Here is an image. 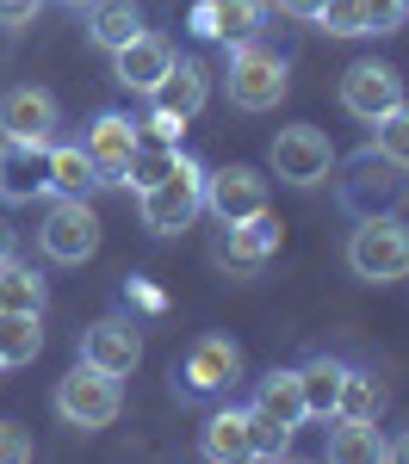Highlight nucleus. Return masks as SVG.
I'll use <instances>...</instances> for the list:
<instances>
[{"label":"nucleus","instance_id":"4be33fe9","mask_svg":"<svg viewBox=\"0 0 409 464\" xmlns=\"http://www.w3.org/2000/svg\"><path fill=\"white\" fill-rule=\"evenodd\" d=\"M329 459L335 464H378L385 459V433L378 421H354V415H329Z\"/></svg>","mask_w":409,"mask_h":464},{"label":"nucleus","instance_id":"423d86ee","mask_svg":"<svg viewBox=\"0 0 409 464\" xmlns=\"http://www.w3.org/2000/svg\"><path fill=\"white\" fill-rule=\"evenodd\" d=\"M409 198V168H397L391 155L378 149H360L347 161V179H341V205L354 217H391Z\"/></svg>","mask_w":409,"mask_h":464},{"label":"nucleus","instance_id":"2f4dec72","mask_svg":"<svg viewBox=\"0 0 409 464\" xmlns=\"http://www.w3.org/2000/svg\"><path fill=\"white\" fill-rule=\"evenodd\" d=\"M0 464H32V433L19 421H0Z\"/></svg>","mask_w":409,"mask_h":464},{"label":"nucleus","instance_id":"aec40b11","mask_svg":"<svg viewBox=\"0 0 409 464\" xmlns=\"http://www.w3.org/2000/svg\"><path fill=\"white\" fill-rule=\"evenodd\" d=\"M44 168H50V192H56V198H87V192L100 186V168L87 161L81 143H50L44 149Z\"/></svg>","mask_w":409,"mask_h":464},{"label":"nucleus","instance_id":"cd10ccee","mask_svg":"<svg viewBox=\"0 0 409 464\" xmlns=\"http://www.w3.org/2000/svg\"><path fill=\"white\" fill-rule=\"evenodd\" d=\"M174 161H180V143H155V149H143V143H137L131 168H124V186H131V192H149V186H155V179L168 174Z\"/></svg>","mask_w":409,"mask_h":464},{"label":"nucleus","instance_id":"393cba45","mask_svg":"<svg viewBox=\"0 0 409 464\" xmlns=\"http://www.w3.org/2000/svg\"><path fill=\"white\" fill-rule=\"evenodd\" d=\"M44 297H50V285H44V273H32L25 260H0V310H37L44 316Z\"/></svg>","mask_w":409,"mask_h":464},{"label":"nucleus","instance_id":"c9c22d12","mask_svg":"<svg viewBox=\"0 0 409 464\" xmlns=\"http://www.w3.org/2000/svg\"><path fill=\"white\" fill-rule=\"evenodd\" d=\"M273 6H279V13H292V19H310V25H316V13H323L329 0H273Z\"/></svg>","mask_w":409,"mask_h":464},{"label":"nucleus","instance_id":"c85d7f7f","mask_svg":"<svg viewBox=\"0 0 409 464\" xmlns=\"http://www.w3.org/2000/svg\"><path fill=\"white\" fill-rule=\"evenodd\" d=\"M372 149H378V155H391L397 168H409V106L385 111V118L372 124Z\"/></svg>","mask_w":409,"mask_h":464},{"label":"nucleus","instance_id":"1a4fd4ad","mask_svg":"<svg viewBox=\"0 0 409 464\" xmlns=\"http://www.w3.org/2000/svg\"><path fill=\"white\" fill-rule=\"evenodd\" d=\"M205 211L218 223H242V217L267 211V179L248 161H229V168H205Z\"/></svg>","mask_w":409,"mask_h":464},{"label":"nucleus","instance_id":"a211bd4d","mask_svg":"<svg viewBox=\"0 0 409 464\" xmlns=\"http://www.w3.org/2000/svg\"><path fill=\"white\" fill-rule=\"evenodd\" d=\"M205 100H211V74H205V63H192V56H174V69H168V81L155 87V106L174 111V118H199L205 111Z\"/></svg>","mask_w":409,"mask_h":464},{"label":"nucleus","instance_id":"7c9ffc66","mask_svg":"<svg viewBox=\"0 0 409 464\" xmlns=\"http://www.w3.org/2000/svg\"><path fill=\"white\" fill-rule=\"evenodd\" d=\"M404 19H409V0H366V37L378 32H404Z\"/></svg>","mask_w":409,"mask_h":464},{"label":"nucleus","instance_id":"39448f33","mask_svg":"<svg viewBox=\"0 0 409 464\" xmlns=\"http://www.w3.org/2000/svg\"><path fill=\"white\" fill-rule=\"evenodd\" d=\"M347 266L366 285H391L409 273V223L397 211L391 217H360V229L347 236Z\"/></svg>","mask_w":409,"mask_h":464},{"label":"nucleus","instance_id":"f8f14e48","mask_svg":"<svg viewBox=\"0 0 409 464\" xmlns=\"http://www.w3.org/2000/svg\"><path fill=\"white\" fill-rule=\"evenodd\" d=\"M81 359L100 365V372H112V378H131V372L143 365V334H137V322L131 316H100L81 334Z\"/></svg>","mask_w":409,"mask_h":464},{"label":"nucleus","instance_id":"f257e3e1","mask_svg":"<svg viewBox=\"0 0 409 464\" xmlns=\"http://www.w3.org/2000/svg\"><path fill=\"white\" fill-rule=\"evenodd\" d=\"M137 198H143L137 211H143V229H149V236H180V229H192V223H199V211H205V168H199V161L180 149V161L155 179L149 192H137Z\"/></svg>","mask_w":409,"mask_h":464},{"label":"nucleus","instance_id":"ea45409f","mask_svg":"<svg viewBox=\"0 0 409 464\" xmlns=\"http://www.w3.org/2000/svg\"><path fill=\"white\" fill-rule=\"evenodd\" d=\"M63 6H93V0H63Z\"/></svg>","mask_w":409,"mask_h":464},{"label":"nucleus","instance_id":"4468645a","mask_svg":"<svg viewBox=\"0 0 409 464\" xmlns=\"http://www.w3.org/2000/svg\"><path fill=\"white\" fill-rule=\"evenodd\" d=\"M112 69H118V87H131V93H149V100H155V87H161L168 69H174V44L155 37V32H137L131 44L112 50Z\"/></svg>","mask_w":409,"mask_h":464},{"label":"nucleus","instance_id":"a878e982","mask_svg":"<svg viewBox=\"0 0 409 464\" xmlns=\"http://www.w3.org/2000/svg\"><path fill=\"white\" fill-rule=\"evenodd\" d=\"M218 6V44H248L267 32V13L273 0H211Z\"/></svg>","mask_w":409,"mask_h":464},{"label":"nucleus","instance_id":"ddd939ff","mask_svg":"<svg viewBox=\"0 0 409 464\" xmlns=\"http://www.w3.org/2000/svg\"><path fill=\"white\" fill-rule=\"evenodd\" d=\"M137 124L124 118V111H100L93 124H87V161L100 168V186H124V168H131V155H137Z\"/></svg>","mask_w":409,"mask_h":464},{"label":"nucleus","instance_id":"72a5a7b5","mask_svg":"<svg viewBox=\"0 0 409 464\" xmlns=\"http://www.w3.org/2000/svg\"><path fill=\"white\" fill-rule=\"evenodd\" d=\"M137 130H149L155 143H180V130H186V118H174V111H149V124H137Z\"/></svg>","mask_w":409,"mask_h":464},{"label":"nucleus","instance_id":"6ab92c4d","mask_svg":"<svg viewBox=\"0 0 409 464\" xmlns=\"http://www.w3.org/2000/svg\"><path fill=\"white\" fill-rule=\"evenodd\" d=\"M205 459H218V464H242V459H255V428H248V409H218L211 421H205Z\"/></svg>","mask_w":409,"mask_h":464},{"label":"nucleus","instance_id":"9b49d317","mask_svg":"<svg viewBox=\"0 0 409 464\" xmlns=\"http://www.w3.org/2000/svg\"><path fill=\"white\" fill-rule=\"evenodd\" d=\"M56 100L44 93V87H13L6 100H0V137L6 143H32V149H50L56 143Z\"/></svg>","mask_w":409,"mask_h":464},{"label":"nucleus","instance_id":"c756f323","mask_svg":"<svg viewBox=\"0 0 409 464\" xmlns=\"http://www.w3.org/2000/svg\"><path fill=\"white\" fill-rule=\"evenodd\" d=\"M316 25L329 37H366V0H329L316 13Z\"/></svg>","mask_w":409,"mask_h":464},{"label":"nucleus","instance_id":"dca6fc26","mask_svg":"<svg viewBox=\"0 0 409 464\" xmlns=\"http://www.w3.org/2000/svg\"><path fill=\"white\" fill-rule=\"evenodd\" d=\"M50 198V168H44V149L32 143H0V205H32Z\"/></svg>","mask_w":409,"mask_h":464},{"label":"nucleus","instance_id":"412c9836","mask_svg":"<svg viewBox=\"0 0 409 464\" xmlns=\"http://www.w3.org/2000/svg\"><path fill=\"white\" fill-rule=\"evenodd\" d=\"M341 378H347V365L335 353H316L297 365V384H304V409H310V421H329L335 402H341Z\"/></svg>","mask_w":409,"mask_h":464},{"label":"nucleus","instance_id":"473e14b6","mask_svg":"<svg viewBox=\"0 0 409 464\" xmlns=\"http://www.w3.org/2000/svg\"><path fill=\"white\" fill-rule=\"evenodd\" d=\"M37 13H44V0H0V32H25Z\"/></svg>","mask_w":409,"mask_h":464},{"label":"nucleus","instance_id":"f704fd0d","mask_svg":"<svg viewBox=\"0 0 409 464\" xmlns=\"http://www.w3.org/2000/svg\"><path fill=\"white\" fill-rule=\"evenodd\" d=\"M186 25H192V37H205V44H218V6H211V0H199Z\"/></svg>","mask_w":409,"mask_h":464},{"label":"nucleus","instance_id":"6e6552de","mask_svg":"<svg viewBox=\"0 0 409 464\" xmlns=\"http://www.w3.org/2000/svg\"><path fill=\"white\" fill-rule=\"evenodd\" d=\"M335 168V143L316 130V124H286L273 137V174L286 186H323Z\"/></svg>","mask_w":409,"mask_h":464},{"label":"nucleus","instance_id":"7ed1b4c3","mask_svg":"<svg viewBox=\"0 0 409 464\" xmlns=\"http://www.w3.org/2000/svg\"><path fill=\"white\" fill-rule=\"evenodd\" d=\"M223 87H229V106L236 111H273L286 100V87H292V69H286L279 50H267L260 37H248V44H229Z\"/></svg>","mask_w":409,"mask_h":464},{"label":"nucleus","instance_id":"f3484780","mask_svg":"<svg viewBox=\"0 0 409 464\" xmlns=\"http://www.w3.org/2000/svg\"><path fill=\"white\" fill-rule=\"evenodd\" d=\"M255 415H267L279 433H297L310 421V409H304V384H297V372H267L255 384V402H248Z\"/></svg>","mask_w":409,"mask_h":464},{"label":"nucleus","instance_id":"20e7f679","mask_svg":"<svg viewBox=\"0 0 409 464\" xmlns=\"http://www.w3.org/2000/svg\"><path fill=\"white\" fill-rule=\"evenodd\" d=\"M242 384V347L229 334H199L180 359H174V396L180 402H211Z\"/></svg>","mask_w":409,"mask_h":464},{"label":"nucleus","instance_id":"bb28decb","mask_svg":"<svg viewBox=\"0 0 409 464\" xmlns=\"http://www.w3.org/2000/svg\"><path fill=\"white\" fill-rule=\"evenodd\" d=\"M378 409H385V391H378V378H372V372H360V365H347L335 415H354V421H378Z\"/></svg>","mask_w":409,"mask_h":464},{"label":"nucleus","instance_id":"0eeeda50","mask_svg":"<svg viewBox=\"0 0 409 464\" xmlns=\"http://www.w3.org/2000/svg\"><path fill=\"white\" fill-rule=\"evenodd\" d=\"M37 248L50 254L56 266H81L100 254V217L87 198H56L44 211V229H37Z\"/></svg>","mask_w":409,"mask_h":464},{"label":"nucleus","instance_id":"5701e85b","mask_svg":"<svg viewBox=\"0 0 409 464\" xmlns=\"http://www.w3.org/2000/svg\"><path fill=\"white\" fill-rule=\"evenodd\" d=\"M37 353H44V322H37V310H0V372L32 365Z\"/></svg>","mask_w":409,"mask_h":464},{"label":"nucleus","instance_id":"2eb2a0df","mask_svg":"<svg viewBox=\"0 0 409 464\" xmlns=\"http://www.w3.org/2000/svg\"><path fill=\"white\" fill-rule=\"evenodd\" d=\"M279 248V217H242V223H223V242H218V266H236V273H255L267 254Z\"/></svg>","mask_w":409,"mask_h":464},{"label":"nucleus","instance_id":"9d476101","mask_svg":"<svg viewBox=\"0 0 409 464\" xmlns=\"http://www.w3.org/2000/svg\"><path fill=\"white\" fill-rule=\"evenodd\" d=\"M341 106L360 124H378L385 111L404 106V74L391 69V63H354V69L341 74Z\"/></svg>","mask_w":409,"mask_h":464},{"label":"nucleus","instance_id":"4c0bfd02","mask_svg":"<svg viewBox=\"0 0 409 464\" xmlns=\"http://www.w3.org/2000/svg\"><path fill=\"white\" fill-rule=\"evenodd\" d=\"M385 459H409V433H397V440H385Z\"/></svg>","mask_w":409,"mask_h":464},{"label":"nucleus","instance_id":"f03ea898","mask_svg":"<svg viewBox=\"0 0 409 464\" xmlns=\"http://www.w3.org/2000/svg\"><path fill=\"white\" fill-rule=\"evenodd\" d=\"M118 409H124V384L100 372V365H87V359H74L69 372L56 378V415L69 421L74 433H100L118 421Z\"/></svg>","mask_w":409,"mask_h":464},{"label":"nucleus","instance_id":"58836bf2","mask_svg":"<svg viewBox=\"0 0 409 464\" xmlns=\"http://www.w3.org/2000/svg\"><path fill=\"white\" fill-rule=\"evenodd\" d=\"M6 254H13V229L0 223V260H6Z\"/></svg>","mask_w":409,"mask_h":464},{"label":"nucleus","instance_id":"b1692460","mask_svg":"<svg viewBox=\"0 0 409 464\" xmlns=\"http://www.w3.org/2000/svg\"><path fill=\"white\" fill-rule=\"evenodd\" d=\"M137 32H143L137 0H93V6H87V37H93L100 50H118V44H131Z\"/></svg>","mask_w":409,"mask_h":464},{"label":"nucleus","instance_id":"e433bc0d","mask_svg":"<svg viewBox=\"0 0 409 464\" xmlns=\"http://www.w3.org/2000/svg\"><path fill=\"white\" fill-rule=\"evenodd\" d=\"M131 304H143V310H161V291L143 285V279H131Z\"/></svg>","mask_w":409,"mask_h":464}]
</instances>
